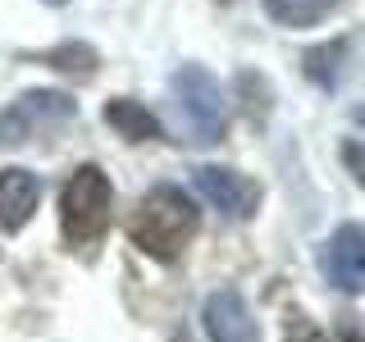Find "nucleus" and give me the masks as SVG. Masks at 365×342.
<instances>
[{"label": "nucleus", "instance_id": "nucleus-1", "mask_svg": "<svg viewBox=\"0 0 365 342\" xmlns=\"http://www.w3.org/2000/svg\"><path fill=\"white\" fill-rule=\"evenodd\" d=\"M197 228H201L197 201H192L182 187H174V182H160V187H151L142 201H137V210L128 219V237H133V247L142 251V256L169 265V260H178L182 251L192 247Z\"/></svg>", "mask_w": 365, "mask_h": 342}, {"label": "nucleus", "instance_id": "nucleus-2", "mask_svg": "<svg viewBox=\"0 0 365 342\" xmlns=\"http://www.w3.org/2000/svg\"><path fill=\"white\" fill-rule=\"evenodd\" d=\"M114 214V182L101 165H78L60 192V233L68 247H91L106 237Z\"/></svg>", "mask_w": 365, "mask_h": 342}, {"label": "nucleus", "instance_id": "nucleus-3", "mask_svg": "<svg viewBox=\"0 0 365 342\" xmlns=\"http://www.w3.org/2000/svg\"><path fill=\"white\" fill-rule=\"evenodd\" d=\"M169 96L187 123L192 142H220L228 133V96L220 87V78L201 64H178L169 73Z\"/></svg>", "mask_w": 365, "mask_h": 342}, {"label": "nucleus", "instance_id": "nucleus-4", "mask_svg": "<svg viewBox=\"0 0 365 342\" xmlns=\"http://www.w3.org/2000/svg\"><path fill=\"white\" fill-rule=\"evenodd\" d=\"M78 119V100L68 91H23L19 100H9V110H0V146H23L28 137H37L46 128H60V123Z\"/></svg>", "mask_w": 365, "mask_h": 342}, {"label": "nucleus", "instance_id": "nucleus-5", "mask_svg": "<svg viewBox=\"0 0 365 342\" xmlns=\"http://www.w3.org/2000/svg\"><path fill=\"white\" fill-rule=\"evenodd\" d=\"M192 182H197V192L224 214V219H251V214L260 210V197H265L256 178L237 174V169H224V165H201L197 174H192Z\"/></svg>", "mask_w": 365, "mask_h": 342}, {"label": "nucleus", "instance_id": "nucleus-6", "mask_svg": "<svg viewBox=\"0 0 365 342\" xmlns=\"http://www.w3.org/2000/svg\"><path fill=\"white\" fill-rule=\"evenodd\" d=\"M319 269H324V279L334 288L361 292L365 288V228L361 224L334 228V237L319 247Z\"/></svg>", "mask_w": 365, "mask_h": 342}, {"label": "nucleus", "instance_id": "nucleus-7", "mask_svg": "<svg viewBox=\"0 0 365 342\" xmlns=\"http://www.w3.org/2000/svg\"><path fill=\"white\" fill-rule=\"evenodd\" d=\"M201 324H205V338L210 342H260V328H256V319H251L237 288H220V292L205 296Z\"/></svg>", "mask_w": 365, "mask_h": 342}, {"label": "nucleus", "instance_id": "nucleus-8", "mask_svg": "<svg viewBox=\"0 0 365 342\" xmlns=\"http://www.w3.org/2000/svg\"><path fill=\"white\" fill-rule=\"evenodd\" d=\"M41 205V178L28 174V169H0V228L5 233H19L28 228V219Z\"/></svg>", "mask_w": 365, "mask_h": 342}, {"label": "nucleus", "instance_id": "nucleus-9", "mask_svg": "<svg viewBox=\"0 0 365 342\" xmlns=\"http://www.w3.org/2000/svg\"><path fill=\"white\" fill-rule=\"evenodd\" d=\"M106 123L123 137V142H160V137H165L160 119L133 96H110L106 100Z\"/></svg>", "mask_w": 365, "mask_h": 342}, {"label": "nucleus", "instance_id": "nucleus-10", "mask_svg": "<svg viewBox=\"0 0 365 342\" xmlns=\"http://www.w3.org/2000/svg\"><path fill=\"white\" fill-rule=\"evenodd\" d=\"M32 60L55 68V73H68V78H78V83H87V78H96L101 55L91 51L87 41H60V46H51V51H37Z\"/></svg>", "mask_w": 365, "mask_h": 342}, {"label": "nucleus", "instance_id": "nucleus-11", "mask_svg": "<svg viewBox=\"0 0 365 342\" xmlns=\"http://www.w3.org/2000/svg\"><path fill=\"white\" fill-rule=\"evenodd\" d=\"M265 5V14L279 23V28H315V23H324L342 0H260Z\"/></svg>", "mask_w": 365, "mask_h": 342}, {"label": "nucleus", "instance_id": "nucleus-12", "mask_svg": "<svg viewBox=\"0 0 365 342\" xmlns=\"http://www.w3.org/2000/svg\"><path fill=\"white\" fill-rule=\"evenodd\" d=\"M347 37H334L329 46H315V51H306V78L319 87V91H334L338 78H342V60H347Z\"/></svg>", "mask_w": 365, "mask_h": 342}, {"label": "nucleus", "instance_id": "nucleus-13", "mask_svg": "<svg viewBox=\"0 0 365 342\" xmlns=\"http://www.w3.org/2000/svg\"><path fill=\"white\" fill-rule=\"evenodd\" d=\"M283 342H329L324 338V328H315L306 315H292V324H288V338Z\"/></svg>", "mask_w": 365, "mask_h": 342}, {"label": "nucleus", "instance_id": "nucleus-14", "mask_svg": "<svg viewBox=\"0 0 365 342\" xmlns=\"http://www.w3.org/2000/svg\"><path fill=\"white\" fill-rule=\"evenodd\" d=\"M46 5H68V0H46Z\"/></svg>", "mask_w": 365, "mask_h": 342}]
</instances>
